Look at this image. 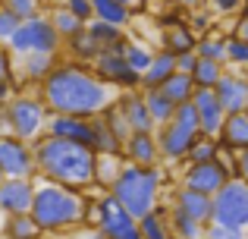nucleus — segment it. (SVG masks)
Listing matches in <instances>:
<instances>
[{
    "label": "nucleus",
    "mask_w": 248,
    "mask_h": 239,
    "mask_svg": "<svg viewBox=\"0 0 248 239\" xmlns=\"http://www.w3.org/2000/svg\"><path fill=\"white\" fill-rule=\"evenodd\" d=\"M167 179H173V170H167L164 160L154 167H141V164L126 160L107 192L139 221V217H145L160 202V192H164Z\"/></svg>",
    "instance_id": "obj_4"
},
{
    "label": "nucleus",
    "mask_w": 248,
    "mask_h": 239,
    "mask_svg": "<svg viewBox=\"0 0 248 239\" xmlns=\"http://www.w3.org/2000/svg\"><path fill=\"white\" fill-rule=\"evenodd\" d=\"M91 6H94V19L113 22V25H120V29H129L132 19H135V13L129 10L126 3H120V0H91Z\"/></svg>",
    "instance_id": "obj_25"
},
{
    "label": "nucleus",
    "mask_w": 248,
    "mask_h": 239,
    "mask_svg": "<svg viewBox=\"0 0 248 239\" xmlns=\"http://www.w3.org/2000/svg\"><path fill=\"white\" fill-rule=\"evenodd\" d=\"M220 145L223 151H245L248 148V113L239 111V113H226L223 120V129H220Z\"/></svg>",
    "instance_id": "obj_21"
},
{
    "label": "nucleus",
    "mask_w": 248,
    "mask_h": 239,
    "mask_svg": "<svg viewBox=\"0 0 248 239\" xmlns=\"http://www.w3.org/2000/svg\"><path fill=\"white\" fill-rule=\"evenodd\" d=\"M19 22H22V19H19L16 13L10 10V6H3V3H0V41H3V44L13 38V32L19 29Z\"/></svg>",
    "instance_id": "obj_41"
},
{
    "label": "nucleus",
    "mask_w": 248,
    "mask_h": 239,
    "mask_svg": "<svg viewBox=\"0 0 248 239\" xmlns=\"http://www.w3.org/2000/svg\"><path fill=\"white\" fill-rule=\"evenodd\" d=\"M101 120H104V123H107V126H110V129H113V132H116V135H120V139H123V142H126V139H129V132H132V126H129V120H126V113H123V111H120V104H116V101H113V104H110V107H107V111H104V113H101Z\"/></svg>",
    "instance_id": "obj_38"
},
{
    "label": "nucleus",
    "mask_w": 248,
    "mask_h": 239,
    "mask_svg": "<svg viewBox=\"0 0 248 239\" xmlns=\"http://www.w3.org/2000/svg\"><path fill=\"white\" fill-rule=\"evenodd\" d=\"M0 3L10 6L19 19H31V16H38V13H41L44 0H0Z\"/></svg>",
    "instance_id": "obj_40"
},
{
    "label": "nucleus",
    "mask_w": 248,
    "mask_h": 239,
    "mask_svg": "<svg viewBox=\"0 0 248 239\" xmlns=\"http://www.w3.org/2000/svg\"><path fill=\"white\" fill-rule=\"evenodd\" d=\"M123 158L141 167H154L160 164V145H157V132L154 129H132L129 139L123 142Z\"/></svg>",
    "instance_id": "obj_16"
},
{
    "label": "nucleus",
    "mask_w": 248,
    "mask_h": 239,
    "mask_svg": "<svg viewBox=\"0 0 248 239\" xmlns=\"http://www.w3.org/2000/svg\"><path fill=\"white\" fill-rule=\"evenodd\" d=\"M170 205L182 214L195 217L201 223H211V214H214V195H204V192L192 189V186H182L176 183L173 192H170Z\"/></svg>",
    "instance_id": "obj_15"
},
{
    "label": "nucleus",
    "mask_w": 248,
    "mask_h": 239,
    "mask_svg": "<svg viewBox=\"0 0 248 239\" xmlns=\"http://www.w3.org/2000/svg\"><path fill=\"white\" fill-rule=\"evenodd\" d=\"M116 104H120L123 113H126V120H129L132 129H157L154 120H151V111H148V104H145V92H141V88L120 92L116 95Z\"/></svg>",
    "instance_id": "obj_19"
},
{
    "label": "nucleus",
    "mask_w": 248,
    "mask_h": 239,
    "mask_svg": "<svg viewBox=\"0 0 248 239\" xmlns=\"http://www.w3.org/2000/svg\"><path fill=\"white\" fill-rule=\"evenodd\" d=\"M120 239H145V236H141V230H139V223H135V227H129V230H126V233H123Z\"/></svg>",
    "instance_id": "obj_49"
},
{
    "label": "nucleus",
    "mask_w": 248,
    "mask_h": 239,
    "mask_svg": "<svg viewBox=\"0 0 248 239\" xmlns=\"http://www.w3.org/2000/svg\"><path fill=\"white\" fill-rule=\"evenodd\" d=\"M3 179H6V170H3V167H0V183H3Z\"/></svg>",
    "instance_id": "obj_52"
},
{
    "label": "nucleus",
    "mask_w": 248,
    "mask_h": 239,
    "mask_svg": "<svg viewBox=\"0 0 248 239\" xmlns=\"http://www.w3.org/2000/svg\"><path fill=\"white\" fill-rule=\"evenodd\" d=\"M220 154H223V145H220L217 135L201 132L198 139L192 142V148H188V154H186L182 164H201V160H214V158H220Z\"/></svg>",
    "instance_id": "obj_29"
},
{
    "label": "nucleus",
    "mask_w": 248,
    "mask_h": 239,
    "mask_svg": "<svg viewBox=\"0 0 248 239\" xmlns=\"http://www.w3.org/2000/svg\"><path fill=\"white\" fill-rule=\"evenodd\" d=\"M63 3H66L69 10H73L76 16L82 19V22H88V19L94 16V6H91V0H63Z\"/></svg>",
    "instance_id": "obj_45"
},
{
    "label": "nucleus",
    "mask_w": 248,
    "mask_h": 239,
    "mask_svg": "<svg viewBox=\"0 0 248 239\" xmlns=\"http://www.w3.org/2000/svg\"><path fill=\"white\" fill-rule=\"evenodd\" d=\"M85 208H88V192L69 189V186L50 183V179H41L35 186L31 217L41 223L47 236H60L76 227H85Z\"/></svg>",
    "instance_id": "obj_3"
},
{
    "label": "nucleus",
    "mask_w": 248,
    "mask_h": 239,
    "mask_svg": "<svg viewBox=\"0 0 248 239\" xmlns=\"http://www.w3.org/2000/svg\"><path fill=\"white\" fill-rule=\"evenodd\" d=\"M47 132L60 135V139H73V142H82V145H91L94 142V120L73 117V113H50Z\"/></svg>",
    "instance_id": "obj_18"
},
{
    "label": "nucleus",
    "mask_w": 248,
    "mask_h": 239,
    "mask_svg": "<svg viewBox=\"0 0 248 239\" xmlns=\"http://www.w3.org/2000/svg\"><path fill=\"white\" fill-rule=\"evenodd\" d=\"M245 76H248V66H245Z\"/></svg>",
    "instance_id": "obj_55"
},
{
    "label": "nucleus",
    "mask_w": 248,
    "mask_h": 239,
    "mask_svg": "<svg viewBox=\"0 0 248 239\" xmlns=\"http://www.w3.org/2000/svg\"><path fill=\"white\" fill-rule=\"evenodd\" d=\"M188 25H192L198 35H204V32H211L214 25V13L207 10V6H198V10H188Z\"/></svg>",
    "instance_id": "obj_42"
},
{
    "label": "nucleus",
    "mask_w": 248,
    "mask_h": 239,
    "mask_svg": "<svg viewBox=\"0 0 248 239\" xmlns=\"http://www.w3.org/2000/svg\"><path fill=\"white\" fill-rule=\"evenodd\" d=\"M31 148H35V164L41 179H50V183L69 186V189H79V192L94 189L97 151L91 145L44 132L41 139L31 142Z\"/></svg>",
    "instance_id": "obj_2"
},
{
    "label": "nucleus",
    "mask_w": 248,
    "mask_h": 239,
    "mask_svg": "<svg viewBox=\"0 0 248 239\" xmlns=\"http://www.w3.org/2000/svg\"><path fill=\"white\" fill-rule=\"evenodd\" d=\"M38 95L50 107V113H73V117L94 120L113 104L120 92L113 85H107L91 69V63L69 57V60H60L50 69V76L38 85Z\"/></svg>",
    "instance_id": "obj_1"
},
{
    "label": "nucleus",
    "mask_w": 248,
    "mask_h": 239,
    "mask_svg": "<svg viewBox=\"0 0 248 239\" xmlns=\"http://www.w3.org/2000/svg\"><path fill=\"white\" fill-rule=\"evenodd\" d=\"M3 117H6V129L10 132H16L19 139H41L44 132H47V117H50V107L44 104V98L35 92H29V88H22V92H16L10 101L3 104Z\"/></svg>",
    "instance_id": "obj_6"
},
{
    "label": "nucleus",
    "mask_w": 248,
    "mask_h": 239,
    "mask_svg": "<svg viewBox=\"0 0 248 239\" xmlns=\"http://www.w3.org/2000/svg\"><path fill=\"white\" fill-rule=\"evenodd\" d=\"M160 88L167 92V98L173 101V104H186V101H192V95H195V79H192V73H179V69H176Z\"/></svg>",
    "instance_id": "obj_32"
},
{
    "label": "nucleus",
    "mask_w": 248,
    "mask_h": 239,
    "mask_svg": "<svg viewBox=\"0 0 248 239\" xmlns=\"http://www.w3.org/2000/svg\"><path fill=\"white\" fill-rule=\"evenodd\" d=\"M226 41H230V32H204V35H198L195 54L207 57V60L226 63Z\"/></svg>",
    "instance_id": "obj_27"
},
{
    "label": "nucleus",
    "mask_w": 248,
    "mask_h": 239,
    "mask_svg": "<svg viewBox=\"0 0 248 239\" xmlns=\"http://www.w3.org/2000/svg\"><path fill=\"white\" fill-rule=\"evenodd\" d=\"M13 66H16V54L10 50V44L0 41V79H10Z\"/></svg>",
    "instance_id": "obj_44"
},
{
    "label": "nucleus",
    "mask_w": 248,
    "mask_h": 239,
    "mask_svg": "<svg viewBox=\"0 0 248 239\" xmlns=\"http://www.w3.org/2000/svg\"><path fill=\"white\" fill-rule=\"evenodd\" d=\"M195 63H198V54L195 50H186V54H176V69L179 73H192Z\"/></svg>",
    "instance_id": "obj_48"
},
{
    "label": "nucleus",
    "mask_w": 248,
    "mask_h": 239,
    "mask_svg": "<svg viewBox=\"0 0 248 239\" xmlns=\"http://www.w3.org/2000/svg\"><path fill=\"white\" fill-rule=\"evenodd\" d=\"M195 44H198V32L188 22L160 25L157 48H167V50H173V54H186V50H195Z\"/></svg>",
    "instance_id": "obj_20"
},
{
    "label": "nucleus",
    "mask_w": 248,
    "mask_h": 239,
    "mask_svg": "<svg viewBox=\"0 0 248 239\" xmlns=\"http://www.w3.org/2000/svg\"><path fill=\"white\" fill-rule=\"evenodd\" d=\"M47 233L31 214H10L3 227V239H44Z\"/></svg>",
    "instance_id": "obj_24"
},
{
    "label": "nucleus",
    "mask_w": 248,
    "mask_h": 239,
    "mask_svg": "<svg viewBox=\"0 0 248 239\" xmlns=\"http://www.w3.org/2000/svg\"><path fill=\"white\" fill-rule=\"evenodd\" d=\"M230 35H239V38H245L248 41V6L239 16H232V25H230Z\"/></svg>",
    "instance_id": "obj_47"
},
{
    "label": "nucleus",
    "mask_w": 248,
    "mask_h": 239,
    "mask_svg": "<svg viewBox=\"0 0 248 239\" xmlns=\"http://www.w3.org/2000/svg\"><path fill=\"white\" fill-rule=\"evenodd\" d=\"M204 239H248L245 236V227H230V223H207L204 230Z\"/></svg>",
    "instance_id": "obj_39"
},
{
    "label": "nucleus",
    "mask_w": 248,
    "mask_h": 239,
    "mask_svg": "<svg viewBox=\"0 0 248 239\" xmlns=\"http://www.w3.org/2000/svg\"><path fill=\"white\" fill-rule=\"evenodd\" d=\"M245 113H248V101H245Z\"/></svg>",
    "instance_id": "obj_53"
},
{
    "label": "nucleus",
    "mask_w": 248,
    "mask_h": 239,
    "mask_svg": "<svg viewBox=\"0 0 248 239\" xmlns=\"http://www.w3.org/2000/svg\"><path fill=\"white\" fill-rule=\"evenodd\" d=\"M170 227H173V236L176 239H204L207 223L195 221V217L182 214V211H176L173 205H170Z\"/></svg>",
    "instance_id": "obj_31"
},
{
    "label": "nucleus",
    "mask_w": 248,
    "mask_h": 239,
    "mask_svg": "<svg viewBox=\"0 0 248 239\" xmlns=\"http://www.w3.org/2000/svg\"><path fill=\"white\" fill-rule=\"evenodd\" d=\"M141 92H145V104H148V111H151L154 126H164V123H170V117L176 113V104L167 98L164 88H141Z\"/></svg>",
    "instance_id": "obj_28"
},
{
    "label": "nucleus",
    "mask_w": 248,
    "mask_h": 239,
    "mask_svg": "<svg viewBox=\"0 0 248 239\" xmlns=\"http://www.w3.org/2000/svg\"><path fill=\"white\" fill-rule=\"evenodd\" d=\"M207 10L214 16H239L245 10V0H207Z\"/></svg>",
    "instance_id": "obj_43"
},
{
    "label": "nucleus",
    "mask_w": 248,
    "mask_h": 239,
    "mask_svg": "<svg viewBox=\"0 0 248 239\" xmlns=\"http://www.w3.org/2000/svg\"><path fill=\"white\" fill-rule=\"evenodd\" d=\"M6 129V117H3V104H0V132Z\"/></svg>",
    "instance_id": "obj_51"
},
{
    "label": "nucleus",
    "mask_w": 248,
    "mask_h": 239,
    "mask_svg": "<svg viewBox=\"0 0 248 239\" xmlns=\"http://www.w3.org/2000/svg\"><path fill=\"white\" fill-rule=\"evenodd\" d=\"M123 44H126V41H123ZM123 44H120V48H104L101 54L94 57L91 69H94V73L101 76L107 85H113L116 92L141 88V73H139V69H132V63L126 60V54H123Z\"/></svg>",
    "instance_id": "obj_9"
},
{
    "label": "nucleus",
    "mask_w": 248,
    "mask_h": 239,
    "mask_svg": "<svg viewBox=\"0 0 248 239\" xmlns=\"http://www.w3.org/2000/svg\"><path fill=\"white\" fill-rule=\"evenodd\" d=\"M192 101H195V111H198L201 132L220 135V129H223V120H226V111H223V104H220L217 92H214V88H195Z\"/></svg>",
    "instance_id": "obj_17"
},
{
    "label": "nucleus",
    "mask_w": 248,
    "mask_h": 239,
    "mask_svg": "<svg viewBox=\"0 0 248 239\" xmlns=\"http://www.w3.org/2000/svg\"><path fill=\"white\" fill-rule=\"evenodd\" d=\"M226 66H236V69L248 66V41L245 38L230 35V41H226Z\"/></svg>",
    "instance_id": "obj_37"
},
{
    "label": "nucleus",
    "mask_w": 248,
    "mask_h": 239,
    "mask_svg": "<svg viewBox=\"0 0 248 239\" xmlns=\"http://www.w3.org/2000/svg\"><path fill=\"white\" fill-rule=\"evenodd\" d=\"M245 6H248V0H245Z\"/></svg>",
    "instance_id": "obj_56"
},
{
    "label": "nucleus",
    "mask_w": 248,
    "mask_h": 239,
    "mask_svg": "<svg viewBox=\"0 0 248 239\" xmlns=\"http://www.w3.org/2000/svg\"><path fill=\"white\" fill-rule=\"evenodd\" d=\"M223 69H226V63L207 60V57H198V63H195V69H192L195 88H214V85H217V79L223 76Z\"/></svg>",
    "instance_id": "obj_35"
},
{
    "label": "nucleus",
    "mask_w": 248,
    "mask_h": 239,
    "mask_svg": "<svg viewBox=\"0 0 248 239\" xmlns=\"http://www.w3.org/2000/svg\"><path fill=\"white\" fill-rule=\"evenodd\" d=\"M245 236H248V227H245Z\"/></svg>",
    "instance_id": "obj_54"
},
{
    "label": "nucleus",
    "mask_w": 248,
    "mask_h": 239,
    "mask_svg": "<svg viewBox=\"0 0 248 239\" xmlns=\"http://www.w3.org/2000/svg\"><path fill=\"white\" fill-rule=\"evenodd\" d=\"M214 92H217V98H220V104H223L226 113L245 111V101H248V76H245V69L226 66L223 76L217 79V85H214Z\"/></svg>",
    "instance_id": "obj_14"
},
{
    "label": "nucleus",
    "mask_w": 248,
    "mask_h": 239,
    "mask_svg": "<svg viewBox=\"0 0 248 239\" xmlns=\"http://www.w3.org/2000/svg\"><path fill=\"white\" fill-rule=\"evenodd\" d=\"M214 223H230V227H248V183L232 176L223 189L214 195Z\"/></svg>",
    "instance_id": "obj_10"
},
{
    "label": "nucleus",
    "mask_w": 248,
    "mask_h": 239,
    "mask_svg": "<svg viewBox=\"0 0 248 239\" xmlns=\"http://www.w3.org/2000/svg\"><path fill=\"white\" fill-rule=\"evenodd\" d=\"M173 73H176V54L167 50V48H157L151 66L141 73V88H160Z\"/></svg>",
    "instance_id": "obj_22"
},
{
    "label": "nucleus",
    "mask_w": 248,
    "mask_h": 239,
    "mask_svg": "<svg viewBox=\"0 0 248 239\" xmlns=\"http://www.w3.org/2000/svg\"><path fill=\"white\" fill-rule=\"evenodd\" d=\"M38 176H6L0 183V211L6 214H31Z\"/></svg>",
    "instance_id": "obj_13"
},
{
    "label": "nucleus",
    "mask_w": 248,
    "mask_h": 239,
    "mask_svg": "<svg viewBox=\"0 0 248 239\" xmlns=\"http://www.w3.org/2000/svg\"><path fill=\"white\" fill-rule=\"evenodd\" d=\"M0 167L6 170V176H38L31 142L19 139L10 129H3V132H0Z\"/></svg>",
    "instance_id": "obj_11"
},
{
    "label": "nucleus",
    "mask_w": 248,
    "mask_h": 239,
    "mask_svg": "<svg viewBox=\"0 0 248 239\" xmlns=\"http://www.w3.org/2000/svg\"><path fill=\"white\" fill-rule=\"evenodd\" d=\"M60 63V54H41V50H29V54H16V76L19 88H38L50 76V69Z\"/></svg>",
    "instance_id": "obj_12"
},
{
    "label": "nucleus",
    "mask_w": 248,
    "mask_h": 239,
    "mask_svg": "<svg viewBox=\"0 0 248 239\" xmlns=\"http://www.w3.org/2000/svg\"><path fill=\"white\" fill-rule=\"evenodd\" d=\"M91 148L97 154H123V139L101 117H94V142H91Z\"/></svg>",
    "instance_id": "obj_33"
},
{
    "label": "nucleus",
    "mask_w": 248,
    "mask_h": 239,
    "mask_svg": "<svg viewBox=\"0 0 248 239\" xmlns=\"http://www.w3.org/2000/svg\"><path fill=\"white\" fill-rule=\"evenodd\" d=\"M239 151H223L214 160H201V164H179V183L192 186V189L204 192V195H217L226 183L232 179V158Z\"/></svg>",
    "instance_id": "obj_8"
},
{
    "label": "nucleus",
    "mask_w": 248,
    "mask_h": 239,
    "mask_svg": "<svg viewBox=\"0 0 248 239\" xmlns=\"http://www.w3.org/2000/svg\"><path fill=\"white\" fill-rule=\"evenodd\" d=\"M154 50H157V48L145 44L141 38H126V44H123V54H126V60L132 63V69H139V73H145V69L151 66Z\"/></svg>",
    "instance_id": "obj_34"
},
{
    "label": "nucleus",
    "mask_w": 248,
    "mask_h": 239,
    "mask_svg": "<svg viewBox=\"0 0 248 239\" xmlns=\"http://www.w3.org/2000/svg\"><path fill=\"white\" fill-rule=\"evenodd\" d=\"M232 176L242 179V183H248V148L232 158Z\"/></svg>",
    "instance_id": "obj_46"
},
{
    "label": "nucleus",
    "mask_w": 248,
    "mask_h": 239,
    "mask_svg": "<svg viewBox=\"0 0 248 239\" xmlns=\"http://www.w3.org/2000/svg\"><path fill=\"white\" fill-rule=\"evenodd\" d=\"M63 48L69 50V57H73V60H82V63H94V57L104 50L101 44H97L94 38L88 35V29L76 32L73 38H66V41H63Z\"/></svg>",
    "instance_id": "obj_26"
},
{
    "label": "nucleus",
    "mask_w": 248,
    "mask_h": 239,
    "mask_svg": "<svg viewBox=\"0 0 248 239\" xmlns=\"http://www.w3.org/2000/svg\"><path fill=\"white\" fill-rule=\"evenodd\" d=\"M13 54H29V50H41V54H60L63 50V35L57 32V25L50 22V16H31L22 19L19 29L13 32L10 41Z\"/></svg>",
    "instance_id": "obj_7"
},
{
    "label": "nucleus",
    "mask_w": 248,
    "mask_h": 239,
    "mask_svg": "<svg viewBox=\"0 0 248 239\" xmlns=\"http://www.w3.org/2000/svg\"><path fill=\"white\" fill-rule=\"evenodd\" d=\"M157 132V145H160V160L167 167H179L186 160L192 142L201 135V123H198V111H195V101L186 104H176V113L170 117V123L154 129Z\"/></svg>",
    "instance_id": "obj_5"
},
{
    "label": "nucleus",
    "mask_w": 248,
    "mask_h": 239,
    "mask_svg": "<svg viewBox=\"0 0 248 239\" xmlns=\"http://www.w3.org/2000/svg\"><path fill=\"white\" fill-rule=\"evenodd\" d=\"M120 3H126V6H129V10H132V13H139L141 6L148 3V0H120Z\"/></svg>",
    "instance_id": "obj_50"
},
{
    "label": "nucleus",
    "mask_w": 248,
    "mask_h": 239,
    "mask_svg": "<svg viewBox=\"0 0 248 239\" xmlns=\"http://www.w3.org/2000/svg\"><path fill=\"white\" fill-rule=\"evenodd\" d=\"M85 29H88V35L94 38L101 48H120L129 38L126 29H120V25H113V22H104V19H94V16L85 22Z\"/></svg>",
    "instance_id": "obj_23"
},
{
    "label": "nucleus",
    "mask_w": 248,
    "mask_h": 239,
    "mask_svg": "<svg viewBox=\"0 0 248 239\" xmlns=\"http://www.w3.org/2000/svg\"><path fill=\"white\" fill-rule=\"evenodd\" d=\"M50 22L57 25V32L63 35V41H66V38H73L76 32H82V29H85V22H82L79 16H76L73 10H69L66 3H60V6H54V10H50Z\"/></svg>",
    "instance_id": "obj_36"
},
{
    "label": "nucleus",
    "mask_w": 248,
    "mask_h": 239,
    "mask_svg": "<svg viewBox=\"0 0 248 239\" xmlns=\"http://www.w3.org/2000/svg\"><path fill=\"white\" fill-rule=\"evenodd\" d=\"M126 164V158L123 154H97V167H94V189L107 192L110 186H113L116 173H120V167Z\"/></svg>",
    "instance_id": "obj_30"
}]
</instances>
